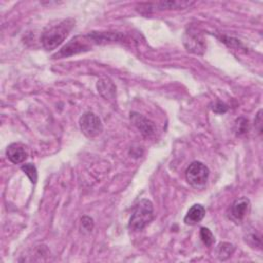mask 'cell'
I'll return each instance as SVG.
<instances>
[{
  "label": "cell",
  "instance_id": "6da1fadb",
  "mask_svg": "<svg viewBox=\"0 0 263 263\" xmlns=\"http://www.w3.org/2000/svg\"><path fill=\"white\" fill-rule=\"evenodd\" d=\"M75 21L66 18L54 25L48 26L41 35V43L46 50H52L63 43L70 31L73 29Z\"/></svg>",
  "mask_w": 263,
  "mask_h": 263
},
{
  "label": "cell",
  "instance_id": "7a4b0ae2",
  "mask_svg": "<svg viewBox=\"0 0 263 263\" xmlns=\"http://www.w3.org/2000/svg\"><path fill=\"white\" fill-rule=\"evenodd\" d=\"M153 219V204L149 199H141L129 219L128 227L134 231L143 230Z\"/></svg>",
  "mask_w": 263,
  "mask_h": 263
},
{
  "label": "cell",
  "instance_id": "3957f363",
  "mask_svg": "<svg viewBox=\"0 0 263 263\" xmlns=\"http://www.w3.org/2000/svg\"><path fill=\"white\" fill-rule=\"evenodd\" d=\"M209 168L200 161H193L185 172L187 182L194 188H202L209 179Z\"/></svg>",
  "mask_w": 263,
  "mask_h": 263
},
{
  "label": "cell",
  "instance_id": "277c9868",
  "mask_svg": "<svg viewBox=\"0 0 263 263\" xmlns=\"http://www.w3.org/2000/svg\"><path fill=\"white\" fill-rule=\"evenodd\" d=\"M96 42L93 35L88 34L85 36H78L73 38L69 43H67L55 57H69L76 54L78 52L88 50L91 46V43Z\"/></svg>",
  "mask_w": 263,
  "mask_h": 263
},
{
  "label": "cell",
  "instance_id": "5b68a950",
  "mask_svg": "<svg viewBox=\"0 0 263 263\" xmlns=\"http://www.w3.org/2000/svg\"><path fill=\"white\" fill-rule=\"evenodd\" d=\"M79 127L87 138H95L103 132V124L100 117L92 112H86L80 117Z\"/></svg>",
  "mask_w": 263,
  "mask_h": 263
},
{
  "label": "cell",
  "instance_id": "8992f818",
  "mask_svg": "<svg viewBox=\"0 0 263 263\" xmlns=\"http://www.w3.org/2000/svg\"><path fill=\"white\" fill-rule=\"evenodd\" d=\"M194 2L192 1H160V2H153V3H143L140 4L141 11L146 10L147 12H153L158 10L164 9H184L191 6Z\"/></svg>",
  "mask_w": 263,
  "mask_h": 263
},
{
  "label": "cell",
  "instance_id": "52a82bcc",
  "mask_svg": "<svg viewBox=\"0 0 263 263\" xmlns=\"http://www.w3.org/2000/svg\"><path fill=\"white\" fill-rule=\"evenodd\" d=\"M250 200L247 197H239L235 199L230 205L228 217L235 223H239L246 218L250 212Z\"/></svg>",
  "mask_w": 263,
  "mask_h": 263
},
{
  "label": "cell",
  "instance_id": "ba28073f",
  "mask_svg": "<svg viewBox=\"0 0 263 263\" xmlns=\"http://www.w3.org/2000/svg\"><path fill=\"white\" fill-rule=\"evenodd\" d=\"M130 119L133 123L137 126V128L141 132V134L145 137H150L155 132V125L152 121H150L145 116L139 114V113H132Z\"/></svg>",
  "mask_w": 263,
  "mask_h": 263
},
{
  "label": "cell",
  "instance_id": "9c48e42d",
  "mask_svg": "<svg viewBox=\"0 0 263 263\" xmlns=\"http://www.w3.org/2000/svg\"><path fill=\"white\" fill-rule=\"evenodd\" d=\"M184 44L189 51L198 53V54H201L205 48L202 38L195 32H191V31L186 33L184 38Z\"/></svg>",
  "mask_w": 263,
  "mask_h": 263
},
{
  "label": "cell",
  "instance_id": "30bf717a",
  "mask_svg": "<svg viewBox=\"0 0 263 263\" xmlns=\"http://www.w3.org/2000/svg\"><path fill=\"white\" fill-rule=\"evenodd\" d=\"M7 158L14 164L24 162L27 159L28 153L26 148L20 143H12L7 147L6 150Z\"/></svg>",
  "mask_w": 263,
  "mask_h": 263
},
{
  "label": "cell",
  "instance_id": "8fae6325",
  "mask_svg": "<svg viewBox=\"0 0 263 263\" xmlns=\"http://www.w3.org/2000/svg\"><path fill=\"white\" fill-rule=\"evenodd\" d=\"M205 215V210L201 204H193L184 217V222L187 225H195L199 223Z\"/></svg>",
  "mask_w": 263,
  "mask_h": 263
},
{
  "label": "cell",
  "instance_id": "7c38bea8",
  "mask_svg": "<svg viewBox=\"0 0 263 263\" xmlns=\"http://www.w3.org/2000/svg\"><path fill=\"white\" fill-rule=\"evenodd\" d=\"M98 89L100 93L106 99L113 98L115 95V87L111 81L108 79H102L98 81Z\"/></svg>",
  "mask_w": 263,
  "mask_h": 263
},
{
  "label": "cell",
  "instance_id": "4fadbf2b",
  "mask_svg": "<svg viewBox=\"0 0 263 263\" xmlns=\"http://www.w3.org/2000/svg\"><path fill=\"white\" fill-rule=\"evenodd\" d=\"M233 252H234V247L229 242H222L217 248V256L219 260H222V261L228 259Z\"/></svg>",
  "mask_w": 263,
  "mask_h": 263
},
{
  "label": "cell",
  "instance_id": "5bb4252c",
  "mask_svg": "<svg viewBox=\"0 0 263 263\" xmlns=\"http://www.w3.org/2000/svg\"><path fill=\"white\" fill-rule=\"evenodd\" d=\"M200 238L202 240V242L208 246V247H211L214 242H215V237L213 235V233L211 232V230L209 228H205V227H201L200 228Z\"/></svg>",
  "mask_w": 263,
  "mask_h": 263
},
{
  "label": "cell",
  "instance_id": "9a60e30c",
  "mask_svg": "<svg viewBox=\"0 0 263 263\" xmlns=\"http://www.w3.org/2000/svg\"><path fill=\"white\" fill-rule=\"evenodd\" d=\"M22 171L29 177L30 181L32 183H36L37 182V170L36 167L32 164V163H27V164H23L22 165Z\"/></svg>",
  "mask_w": 263,
  "mask_h": 263
},
{
  "label": "cell",
  "instance_id": "2e32d148",
  "mask_svg": "<svg viewBox=\"0 0 263 263\" xmlns=\"http://www.w3.org/2000/svg\"><path fill=\"white\" fill-rule=\"evenodd\" d=\"M248 127H249V124H248L247 119L238 118L235 121V132L237 135H241V134H245L246 132H248Z\"/></svg>",
  "mask_w": 263,
  "mask_h": 263
},
{
  "label": "cell",
  "instance_id": "e0dca14e",
  "mask_svg": "<svg viewBox=\"0 0 263 263\" xmlns=\"http://www.w3.org/2000/svg\"><path fill=\"white\" fill-rule=\"evenodd\" d=\"M93 227V222H92V219L89 218V217H83L81 219V228L82 230H85L87 232L91 231Z\"/></svg>",
  "mask_w": 263,
  "mask_h": 263
},
{
  "label": "cell",
  "instance_id": "ac0fdd59",
  "mask_svg": "<svg viewBox=\"0 0 263 263\" xmlns=\"http://www.w3.org/2000/svg\"><path fill=\"white\" fill-rule=\"evenodd\" d=\"M212 110L216 113H225L228 110V106L222 102H216L213 105Z\"/></svg>",
  "mask_w": 263,
  "mask_h": 263
},
{
  "label": "cell",
  "instance_id": "d6986e66",
  "mask_svg": "<svg viewBox=\"0 0 263 263\" xmlns=\"http://www.w3.org/2000/svg\"><path fill=\"white\" fill-rule=\"evenodd\" d=\"M261 110L258 112V114H257V117H256V119H255V126H257V129H258V133H261V126H262V120H261Z\"/></svg>",
  "mask_w": 263,
  "mask_h": 263
}]
</instances>
